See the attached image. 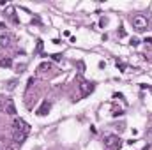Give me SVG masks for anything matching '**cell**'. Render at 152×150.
Returning <instances> with one entry per match:
<instances>
[{
	"label": "cell",
	"mask_w": 152,
	"mask_h": 150,
	"mask_svg": "<svg viewBox=\"0 0 152 150\" xmlns=\"http://www.w3.org/2000/svg\"><path fill=\"white\" fill-rule=\"evenodd\" d=\"M149 134H151V136H152V127H151V131H149Z\"/></svg>",
	"instance_id": "cell-15"
},
{
	"label": "cell",
	"mask_w": 152,
	"mask_h": 150,
	"mask_svg": "<svg viewBox=\"0 0 152 150\" xmlns=\"http://www.w3.org/2000/svg\"><path fill=\"white\" fill-rule=\"evenodd\" d=\"M117 67H118L120 71H126V69H127V66H126L124 62H118V60H117Z\"/></svg>",
	"instance_id": "cell-9"
},
{
	"label": "cell",
	"mask_w": 152,
	"mask_h": 150,
	"mask_svg": "<svg viewBox=\"0 0 152 150\" xmlns=\"http://www.w3.org/2000/svg\"><path fill=\"white\" fill-rule=\"evenodd\" d=\"M14 87H16V81H14V79H12V81H9V85H7V88H9V90H12Z\"/></svg>",
	"instance_id": "cell-11"
},
{
	"label": "cell",
	"mask_w": 152,
	"mask_h": 150,
	"mask_svg": "<svg viewBox=\"0 0 152 150\" xmlns=\"http://www.w3.org/2000/svg\"><path fill=\"white\" fill-rule=\"evenodd\" d=\"M104 147H106V150H118L120 147H122V140H120L118 136L112 134V136H108V138H106Z\"/></svg>",
	"instance_id": "cell-2"
},
{
	"label": "cell",
	"mask_w": 152,
	"mask_h": 150,
	"mask_svg": "<svg viewBox=\"0 0 152 150\" xmlns=\"http://www.w3.org/2000/svg\"><path fill=\"white\" fill-rule=\"evenodd\" d=\"M0 66H2V67H11V66H12V60H11V58H2V60H0Z\"/></svg>",
	"instance_id": "cell-8"
},
{
	"label": "cell",
	"mask_w": 152,
	"mask_h": 150,
	"mask_svg": "<svg viewBox=\"0 0 152 150\" xmlns=\"http://www.w3.org/2000/svg\"><path fill=\"white\" fill-rule=\"evenodd\" d=\"M5 111L9 113V115H12V117L16 115V108H14V103H12L11 99H9V101L5 103Z\"/></svg>",
	"instance_id": "cell-6"
},
{
	"label": "cell",
	"mask_w": 152,
	"mask_h": 150,
	"mask_svg": "<svg viewBox=\"0 0 152 150\" xmlns=\"http://www.w3.org/2000/svg\"><path fill=\"white\" fill-rule=\"evenodd\" d=\"M80 87H81V90H83V92H81V95H83V97L94 90V85H92V83H87V81H81V85H80Z\"/></svg>",
	"instance_id": "cell-5"
},
{
	"label": "cell",
	"mask_w": 152,
	"mask_h": 150,
	"mask_svg": "<svg viewBox=\"0 0 152 150\" xmlns=\"http://www.w3.org/2000/svg\"><path fill=\"white\" fill-rule=\"evenodd\" d=\"M23 71H25V64H21V66H18V67H16V73H18V74H20V73H23Z\"/></svg>",
	"instance_id": "cell-10"
},
{
	"label": "cell",
	"mask_w": 152,
	"mask_h": 150,
	"mask_svg": "<svg viewBox=\"0 0 152 150\" xmlns=\"http://www.w3.org/2000/svg\"><path fill=\"white\" fill-rule=\"evenodd\" d=\"M147 25H149V21H147V18H145V16L136 14V16L133 18V27H134L138 32H143V30L147 28Z\"/></svg>",
	"instance_id": "cell-3"
},
{
	"label": "cell",
	"mask_w": 152,
	"mask_h": 150,
	"mask_svg": "<svg viewBox=\"0 0 152 150\" xmlns=\"http://www.w3.org/2000/svg\"><path fill=\"white\" fill-rule=\"evenodd\" d=\"M28 131H30V125H28L25 120L16 118V120H14V143H16V145H21V143L25 141Z\"/></svg>",
	"instance_id": "cell-1"
},
{
	"label": "cell",
	"mask_w": 152,
	"mask_h": 150,
	"mask_svg": "<svg viewBox=\"0 0 152 150\" xmlns=\"http://www.w3.org/2000/svg\"><path fill=\"white\" fill-rule=\"evenodd\" d=\"M145 42H147V44H151V42H152V37H147V39H145Z\"/></svg>",
	"instance_id": "cell-14"
},
{
	"label": "cell",
	"mask_w": 152,
	"mask_h": 150,
	"mask_svg": "<svg viewBox=\"0 0 152 150\" xmlns=\"http://www.w3.org/2000/svg\"><path fill=\"white\" fill-rule=\"evenodd\" d=\"M50 108H51V104L48 103V101H44L41 106H39V110H37V115L39 117H44V115H48V111H50Z\"/></svg>",
	"instance_id": "cell-4"
},
{
	"label": "cell",
	"mask_w": 152,
	"mask_h": 150,
	"mask_svg": "<svg viewBox=\"0 0 152 150\" xmlns=\"http://www.w3.org/2000/svg\"><path fill=\"white\" fill-rule=\"evenodd\" d=\"M131 44L136 46V44H140V41H138V39H131Z\"/></svg>",
	"instance_id": "cell-13"
},
{
	"label": "cell",
	"mask_w": 152,
	"mask_h": 150,
	"mask_svg": "<svg viewBox=\"0 0 152 150\" xmlns=\"http://www.w3.org/2000/svg\"><path fill=\"white\" fill-rule=\"evenodd\" d=\"M9 44H11V36H7V34L5 36H0V46L2 48L4 46H9Z\"/></svg>",
	"instance_id": "cell-7"
},
{
	"label": "cell",
	"mask_w": 152,
	"mask_h": 150,
	"mask_svg": "<svg viewBox=\"0 0 152 150\" xmlns=\"http://www.w3.org/2000/svg\"><path fill=\"white\" fill-rule=\"evenodd\" d=\"M50 67H51V64H50V62H48V64H42V66H41V67H39V69H50Z\"/></svg>",
	"instance_id": "cell-12"
}]
</instances>
